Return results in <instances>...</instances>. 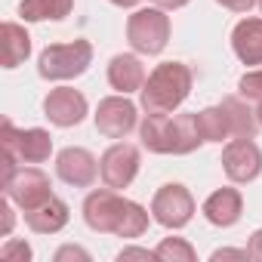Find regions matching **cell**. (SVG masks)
Returning a JSON list of instances; mask_svg holds the SVG:
<instances>
[{"mask_svg":"<svg viewBox=\"0 0 262 262\" xmlns=\"http://www.w3.org/2000/svg\"><path fill=\"white\" fill-rule=\"evenodd\" d=\"M93 120H96V129L105 139H126L136 129L139 114H136V105L129 102L126 93H123V96L102 99L99 108H96V114H93Z\"/></svg>","mask_w":262,"mask_h":262,"instance_id":"cell-7","label":"cell"},{"mask_svg":"<svg viewBox=\"0 0 262 262\" xmlns=\"http://www.w3.org/2000/svg\"><path fill=\"white\" fill-rule=\"evenodd\" d=\"M108 83L117 90V93H136L145 86V65L139 62V56H129V53H120L111 59L108 65Z\"/></svg>","mask_w":262,"mask_h":262,"instance_id":"cell-15","label":"cell"},{"mask_svg":"<svg viewBox=\"0 0 262 262\" xmlns=\"http://www.w3.org/2000/svg\"><path fill=\"white\" fill-rule=\"evenodd\" d=\"M4 191H7V198H10L16 207H22V210L28 213V210H34V207H40V204H47V201L53 198V182H50V176H47L43 170H37V167H19V170L4 182Z\"/></svg>","mask_w":262,"mask_h":262,"instance_id":"cell-5","label":"cell"},{"mask_svg":"<svg viewBox=\"0 0 262 262\" xmlns=\"http://www.w3.org/2000/svg\"><path fill=\"white\" fill-rule=\"evenodd\" d=\"M237 93H241L247 102H262V68H259V71H247V74L237 80Z\"/></svg>","mask_w":262,"mask_h":262,"instance_id":"cell-23","label":"cell"},{"mask_svg":"<svg viewBox=\"0 0 262 262\" xmlns=\"http://www.w3.org/2000/svg\"><path fill=\"white\" fill-rule=\"evenodd\" d=\"M0 213H4V237L13 231V222H16V216H13V207H10V198L0 204Z\"/></svg>","mask_w":262,"mask_h":262,"instance_id":"cell-29","label":"cell"},{"mask_svg":"<svg viewBox=\"0 0 262 262\" xmlns=\"http://www.w3.org/2000/svg\"><path fill=\"white\" fill-rule=\"evenodd\" d=\"M222 108L228 114V123H231V136L234 139H253L256 129H259V120H256V111L247 108V99L241 96H225L222 99Z\"/></svg>","mask_w":262,"mask_h":262,"instance_id":"cell-17","label":"cell"},{"mask_svg":"<svg viewBox=\"0 0 262 262\" xmlns=\"http://www.w3.org/2000/svg\"><path fill=\"white\" fill-rule=\"evenodd\" d=\"M31 53V37L19 22L4 25V68H19Z\"/></svg>","mask_w":262,"mask_h":262,"instance_id":"cell-18","label":"cell"},{"mask_svg":"<svg viewBox=\"0 0 262 262\" xmlns=\"http://www.w3.org/2000/svg\"><path fill=\"white\" fill-rule=\"evenodd\" d=\"M139 139L155 155H191L204 142L194 114H145L139 123Z\"/></svg>","mask_w":262,"mask_h":262,"instance_id":"cell-1","label":"cell"},{"mask_svg":"<svg viewBox=\"0 0 262 262\" xmlns=\"http://www.w3.org/2000/svg\"><path fill=\"white\" fill-rule=\"evenodd\" d=\"M43 114L56 126H77L86 117V99L74 86H56L43 99Z\"/></svg>","mask_w":262,"mask_h":262,"instance_id":"cell-11","label":"cell"},{"mask_svg":"<svg viewBox=\"0 0 262 262\" xmlns=\"http://www.w3.org/2000/svg\"><path fill=\"white\" fill-rule=\"evenodd\" d=\"M151 216L155 222H161L164 228H185L194 216V198L185 185L179 182H170V185H161L155 201H151Z\"/></svg>","mask_w":262,"mask_h":262,"instance_id":"cell-6","label":"cell"},{"mask_svg":"<svg viewBox=\"0 0 262 262\" xmlns=\"http://www.w3.org/2000/svg\"><path fill=\"white\" fill-rule=\"evenodd\" d=\"M222 170L231 182H253L262 173V151L253 139H231L222 148Z\"/></svg>","mask_w":262,"mask_h":262,"instance_id":"cell-9","label":"cell"},{"mask_svg":"<svg viewBox=\"0 0 262 262\" xmlns=\"http://www.w3.org/2000/svg\"><path fill=\"white\" fill-rule=\"evenodd\" d=\"M210 259L219 262V259H253V256H250V250H216Z\"/></svg>","mask_w":262,"mask_h":262,"instance_id":"cell-28","label":"cell"},{"mask_svg":"<svg viewBox=\"0 0 262 262\" xmlns=\"http://www.w3.org/2000/svg\"><path fill=\"white\" fill-rule=\"evenodd\" d=\"M99 170H102V182L108 188H114V191L126 188L129 182L136 179V173H139V148L129 145V142H114L102 155Z\"/></svg>","mask_w":262,"mask_h":262,"instance_id":"cell-8","label":"cell"},{"mask_svg":"<svg viewBox=\"0 0 262 262\" xmlns=\"http://www.w3.org/2000/svg\"><path fill=\"white\" fill-rule=\"evenodd\" d=\"M71 7H74V0H22L19 16L25 22H47V19L59 22L71 13Z\"/></svg>","mask_w":262,"mask_h":262,"instance_id":"cell-19","label":"cell"},{"mask_svg":"<svg viewBox=\"0 0 262 262\" xmlns=\"http://www.w3.org/2000/svg\"><path fill=\"white\" fill-rule=\"evenodd\" d=\"M117 259L120 262H126V259H145V262H151V259H158V253L155 250H142V247H126V250H120Z\"/></svg>","mask_w":262,"mask_h":262,"instance_id":"cell-25","label":"cell"},{"mask_svg":"<svg viewBox=\"0 0 262 262\" xmlns=\"http://www.w3.org/2000/svg\"><path fill=\"white\" fill-rule=\"evenodd\" d=\"M155 253H158L161 262H194V259H198L194 247H191L185 237H164V241L155 247Z\"/></svg>","mask_w":262,"mask_h":262,"instance_id":"cell-22","label":"cell"},{"mask_svg":"<svg viewBox=\"0 0 262 262\" xmlns=\"http://www.w3.org/2000/svg\"><path fill=\"white\" fill-rule=\"evenodd\" d=\"M241 213H244V198H241L237 188H219V191H213V194L204 201V216H207V222H213V225H219V228L234 225V222L241 219Z\"/></svg>","mask_w":262,"mask_h":262,"instance_id":"cell-13","label":"cell"},{"mask_svg":"<svg viewBox=\"0 0 262 262\" xmlns=\"http://www.w3.org/2000/svg\"><path fill=\"white\" fill-rule=\"evenodd\" d=\"M231 50L244 65H262V19H244L231 31Z\"/></svg>","mask_w":262,"mask_h":262,"instance_id":"cell-14","label":"cell"},{"mask_svg":"<svg viewBox=\"0 0 262 262\" xmlns=\"http://www.w3.org/2000/svg\"><path fill=\"white\" fill-rule=\"evenodd\" d=\"M256 120H259V126H262V102H256Z\"/></svg>","mask_w":262,"mask_h":262,"instance_id":"cell-33","label":"cell"},{"mask_svg":"<svg viewBox=\"0 0 262 262\" xmlns=\"http://www.w3.org/2000/svg\"><path fill=\"white\" fill-rule=\"evenodd\" d=\"M145 228H148V210L139 207L136 201H123V210H120L114 234L117 237H142Z\"/></svg>","mask_w":262,"mask_h":262,"instance_id":"cell-21","label":"cell"},{"mask_svg":"<svg viewBox=\"0 0 262 262\" xmlns=\"http://www.w3.org/2000/svg\"><path fill=\"white\" fill-rule=\"evenodd\" d=\"M123 201L114 188H99V191H90L86 201H83V222L99 231V234H114L117 228V219H120V210H123Z\"/></svg>","mask_w":262,"mask_h":262,"instance_id":"cell-10","label":"cell"},{"mask_svg":"<svg viewBox=\"0 0 262 262\" xmlns=\"http://www.w3.org/2000/svg\"><path fill=\"white\" fill-rule=\"evenodd\" d=\"M93 62V43L90 40H71V43H53L37 59V74L43 80H71L80 77Z\"/></svg>","mask_w":262,"mask_h":262,"instance_id":"cell-3","label":"cell"},{"mask_svg":"<svg viewBox=\"0 0 262 262\" xmlns=\"http://www.w3.org/2000/svg\"><path fill=\"white\" fill-rule=\"evenodd\" d=\"M191 68L182 62H161L148 77L142 93V108L148 114H173L191 93Z\"/></svg>","mask_w":262,"mask_h":262,"instance_id":"cell-2","label":"cell"},{"mask_svg":"<svg viewBox=\"0 0 262 262\" xmlns=\"http://www.w3.org/2000/svg\"><path fill=\"white\" fill-rule=\"evenodd\" d=\"M68 259H80V262H90V253L80 250V247H62L56 253V262H68Z\"/></svg>","mask_w":262,"mask_h":262,"instance_id":"cell-26","label":"cell"},{"mask_svg":"<svg viewBox=\"0 0 262 262\" xmlns=\"http://www.w3.org/2000/svg\"><path fill=\"white\" fill-rule=\"evenodd\" d=\"M155 4H158L161 10H182L188 0H155Z\"/></svg>","mask_w":262,"mask_h":262,"instance_id":"cell-31","label":"cell"},{"mask_svg":"<svg viewBox=\"0 0 262 262\" xmlns=\"http://www.w3.org/2000/svg\"><path fill=\"white\" fill-rule=\"evenodd\" d=\"M0 259L4 262H28L31 259V247L25 241H7L4 250H0Z\"/></svg>","mask_w":262,"mask_h":262,"instance_id":"cell-24","label":"cell"},{"mask_svg":"<svg viewBox=\"0 0 262 262\" xmlns=\"http://www.w3.org/2000/svg\"><path fill=\"white\" fill-rule=\"evenodd\" d=\"M247 250H250V256H253V259H259V262H262V228H259V231H253V237H250V247H247Z\"/></svg>","mask_w":262,"mask_h":262,"instance_id":"cell-30","label":"cell"},{"mask_svg":"<svg viewBox=\"0 0 262 262\" xmlns=\"http://www.w3.org/2000/svg\"><path fill=\"white\" fill-rule=\"evenodd\" d=\"M25 222H28V228L37 231V234H56V231H62V228L68 225V204L53 194L47 204L28 210V213H25Z\"/></svg>","mask_w":262,"mask_h":262,"instance_id":"cell-16","label":"cell"},{"mask_svg":"<svg viewBox=\"0 0 262 262\" xmlns=\"http://www.w3.org/2000/svg\"><path fill=\"white\" fill-rule=\"evenodd\" d=\"M126 40L142 56L164 53V47L170 40V16L161 7L136 10L133 16H129V22H126Z\"/></svg>","mask_w":262,"mask_h":262,"instance_id":"cell-4","label":"cell"},{"mask_svg":"<svg viewBox=\"0 0 262 262\" xmlns=\"http://www.w3.org/2000/svg\"><path fill=\"white\" fill-rule=\"evenodd\" d=\"M259 10H262V0H259Z\"/></svg>","mask_w":262,"mask_h":262,"instance_id":"cell-34","label":"cell"},{"mask_svg":"<svg viewBox=\"0 0 262 262\" xmlns=\"http://www.w3.org/2000/svg\"><path fill=\"white\" fill-rule=\"evenodd\" d=\"M56 173H59L62 182H68V185H74V188H90L102 170H99V161L93 158V151L71 145V148H62V151H59V158H56Z\"/></svg>","mask_w":262,"mask_h":262,"instance_id":"cell-12","label":"cell"},{"mask_svg":"<svg viewBox=\"0 0 262 262\" xmlns=\"http://www.w3.org/2000/svg\"><path fill=\"white\" fill-rule=\"evenodd\" d=\"M216 4H222V7L231 10V13H250V7L259 4V0H216Z\"/></svg>","mask_w":262,"mask_h":262,"instance_id":"cell-27","label":"cell"},{"mask_svg":"<svg viewBox=\"0 0 262 262\" xmlns=\"http://www.w3.org/2000/svg\"><path fill=\"white\" fill-rule=\"evenodd\" d=\"M108 4H114V7H123V10H126V7H136L139 0H108Z\"/></svg>","mask_w":262,"mask_h":262,"instance_id":"cell-32","label":"cell"},{"mask_svg":"<svg viewBox=\"0 0 262 262\" xmlns=\"http://www.w3.org/2000/svg\"><path fill=\"white\" fill-rule=\"evenodd\" d=\"M194 117H198V129H201L204 142H222V139L231 136V123H228V114H225L222 105L194 111Z\"/></svg>","mask_w":262,"mask_h":262,"instance_id":"cell-20","label":"cell"}]
</instances>
